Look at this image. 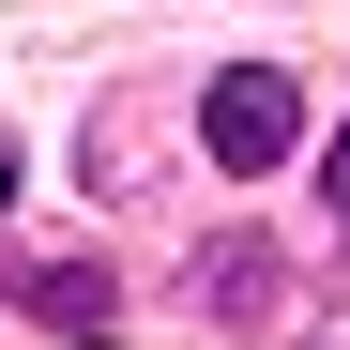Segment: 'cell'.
I'll use <instances>...</instances> for the list:
<instances>
[{"label": "cell", "mask_w": 350, "mask_h": 350, "mask_svg": "<svg viewBox=\"0 0 350 350\" xmlns=\"http://www.w3.org/2000/svg\"><path fill=\"white\" fill-rule=\"evenodd\" d=\"M289 137H305V92H289L274 62H228V77H213V107H198V152H213V167H244V183H259V167H274Z\"/></svg>", "instance_id": "6da1fadb"}, {"label": "cell", "mask_w": 350, "mask_h": 350, "mask_svg": "<svg viewBox=\"0 0 350 350\" xmlns=\"http://www.w3.org/2000/svg\"><path fill=\"white\" fill-rule=\"evenodd\" d=\"M31 320H46V335H107V320H122V289H107L92 259H46V274H31Z\"/></svg>", "instance_id": "7a4b0ae2"}, {"label": "cell", "mask_w": 350, "mask_h": 350, "mask_svg": "<svg viewBox=\"0 0 350 350\" xmlns=\"http://www.w3.org/2000/svg\"><path fill=\"white\" fill-rule=\"evenodd\" d=\"M0 213H16V137H0Z\"/></svg>", "instance_id": "3957f363"}, {"label": "cell", "mask_w": 350, "mask_h": 350, "mask_svg": "<svg viewBox=\"0 0 350 350\" xmlns=\"http://www.w3.org/2000/svg\"><path fill=\"white\" fill-rule=\"evenodd\" d=\"M335 213H350V137H335Z\"/></svg>", "instance_id": "277c9868"}]
</instances>
